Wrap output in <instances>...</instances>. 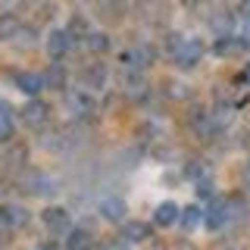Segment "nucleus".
Returning <instances> with one entry per match:
<instances>
[{
    "instance_id": "nucleus-23",
    "label": "nucleus",
    "mask_w": 250,
    "mask_h": 250,
    "mask_svg": "<svg viewBox=\"0 0 250 250\" xmlns=\"http://www.w3.org/2000/svg\"><path fill=\"white\" fill-rule=\"evenodd\" d=\"M241 19H250V0L241 3Z\"/></svg>"
},
{
    "instance_id": "nucleus-26",
    "label": "nucleus",
    "mask_w": 250,
    "mask_h": 250,
    "mask_svg": "<svg viewBox=\"0 0 250 250\" xmlns=\"http://www.w3.org/2000/svg\"><path fill=\"white\" fill-rule=\"evenodd\" d=\"M82 3H91V0H82Z\"/></svg>"
},
{
    "instance_id": "nucleus-4",
    "label": "nucleus",
    "mask_w": 250,
    "mask_h": 250,
    "mask_svg": "<svg viewBox=\"0 0 250 250\" xmlns=\"http://www.w3.org/2000/svg\"><path fill=\"white\" fill-rule=\"evenodd\" d=\"M47 53H50L53 60H62L69 53V35L66 31H50L47 35Z\"/></svg>"
},
{
    "instance_id": "nucleus-18",
    "label": "nucleus",
    "mask_w": 250,
    "mask_h": 250,
    "mask_svg": "<svg viewBox=\"0 0 250 250\" xmlns=\"http://www.w3.org/2000/svg\"><path fill=\"white\" fill-rule=\"evenodd\" d=\"M213 31H219V38H229V31H231V16H229V13H216V16H213Z\"/></svg>"
},
{
    "instance_id": "nucleus-5",
    "label": "nucleus",
    "mask_w": 250,
    "mask_h": 250,
    "mask_svg": "<svg viewBox=\"0 0 250 250\" xmlns=\"http://www.w3.org/2000/svg\"><path fill=\"white\" fill-rule=\"evenodd\" d=\"M100 216L109 219V222H122V219H125V200L104 197V200H100Z\"/></svg>"
},
{
    "instance_id": "nucleus-2",
    "label": "nucleus",
    "mask_w": 250,
    "mask_h": 250,
    "mask_svg": "<svg viewBox=\"0 0 250 250\" xmlns=\"http://www.w3.org/2000/svg\"><path fill=\"white\" fill-rule=\"evenodd\" d=\"M200 57H203V44L197 41V38H185L182 47H178V53H175V62L182 69H191Z\"/></svg>"
},
{
    "instance_id": "nucleus-8",
    "label": "nucleus",
    "mask_w": 250,
    "mask_h": 250,
    "mask_svg": "<svg viewBox=\"0 0 250 250\" xmlns=\"http://www.w3.org/2000/svg\"><path fill=\"white\" fill-rule=\"evenodd\" d=\"M82 47L88 53H94V57H100V53L109 50V38L104 35V31H88V35H84V41H82Z\"/></svg>"
},
{
    "instance_id": "nucleus-13",
    "label": "nucleus",
    "mask_w": 250,
    "mask_h": 250,
    "mask_svg": "<svg viewBox=\"0 0 250 250\" xmlns=\"http://www.w3.org/2000/svg\"><path fill=\"white\" fill-rule=\"evenodd\" d=\"M69 109L78 113V116H88L94 109V100L88 97V94H72V97H69Z\"/></svg>"
},
{
    "instance_id": "nucleus-19",
    "label": "nucleus",
    "mask_w": 250,
    "mask_h": 250,
    "mask_svg": "<svg viewBox=\"0 0 250 250\" xmlns=\"http://www.w3.org/2000/svg\"><path fill=\"white\" fill-rule=\"evenodd\" d=\"M44 84H50V88H62V84H66V72H62L60 66H53L50 72H47V78H44Z\"/></svg>"
},
{
    "instance_id": "nucleus-9",
    "label": "nucleus",
    "mask_w": 250,
    "mask_h": 250,
    "mask_svg": "<svg viewBox=\"0 0 250 250\" xmlns=\"http://www.w3.org/2000/svg\"><path fill=\"white\" fill-rule=\"evenodd\" d=\"M66 250H94V238H91V231H84V229L69 231V238H66Z\"/></svg>"
},
{
    "instance_id": "nucleus-7",
    "label": "nucleus",
    "mask_w": 250,
    "mask_h": 250,
    "mask_svg": "<svg viewBox=\"0 0 250 250\" xmlns=\"http://www.w3.org/2000/svg\"><path fill=\"white\" fill-rule=\"evenodd\" d=\"M244 41H241V38H216V44H213V53H216V57H234V53H241V50H244Z\"/></svg>"
},
{
    "instance_id": "nucleus-25",
    "label": "nucleus",
    "mask_w": 250,
    "mask_h": 250,
    "mask_svg": "<svg viewBox=\"0 0 250 250\" xmlns=\"http://www.w3.org/2000/svg\"><path fill=\"white\" fill-rule=\"evenodd\" d=\"M38 250H60V247H57V244H41Z\"/></svg>"
},
{
    "instance_id": "nucleus-16",
    "label": "nucleus",
    "mask_w": 250,
    "mask_h": 250,
    "mask_svg": "<svg viewBox=\"0 0 250 250\" xmlns=\"http://www.w3.org/2000/svg\"><path fill=\"white\" fill-rule=\"evenodd\" d=\"M13 128H16V125H13V113L0 104V141H10L13 138Z\"/></svg>"
},
{
    "instance_id": "nucleus-24",
    "label": "nucleus",
    "mask_w": 250,
    "mask_h": 250,
    "mask_svg": "<svg viewBox=\"0 0 250 250\" xmlns=\"http://www.w3.org/2000/svg\"><path fill=\"white\" fill-rule=\"evenodd\" d=\"M241 82H244V84H250V62L244 66V72H241Z\"/></svg>"
},
{
    "instance_id": "nucleus-12",
    "label": "nucleus",
    "mask_w": 250,
    "mask_h": 250,
    "mask_svg": "<svg viewBox=\"0 0 250 250\" xmlns=\"http://www.w3.org/2000/svg\"><path fill=\"white\" fill-rule=\"evenodd\" d=\"M19 19H16V16L13 13H3V16H0V38H3V41H10V38H16V35H19Z\"/></svg>"
},
{
    "instance_id": "nucleus-21",
    "label": "nucleus",
    "mask_w": 250,
    "mask_h": 250,
    "mask_svg": "<svg viewBox=\"0 0 250 250\" xmlns=\"http://www.w3.org/2000/svg\"><path fill=\"white\" fill-rule=\"evenodd\" d=\"M238 25H241V41H244V44H250V19H241Z\"/></svg>"
},
{
    "instance_id": "nucleus-6",
    "label": "nucleus",
    "mask_w": 250,
    "mask_h": 250,
    "mask_svg": "<svg viewBox=\"0 0 250 250\" xmlns=\"http://www.w3.org/2000/svg\"><path fill=\"white\" fill-rule=\"evenodd\" d=\"M178 219H182V213H178L175 203H160L153 213V225H160V229H169V225H175Z\"/></svg>"
},
{
    "instance_id": "nucleus-22",
    "label": "nucleus",
    "mask_w": 250,
    "mask_h": 250,
    "mask_svg": "<svg viewBox=\"0 0 250 250\" xmlns=\"http://www.w3.org/2000/svg\"><path fill=\"white\" fill-rule=\"evenodd\" d=\"M241 182H244V185L250 188V160L244 163V169H241Z\"/></svg>"
},
{
    "instance_id": "nucleus-14",
    "label": "nucleus",
    "mask_w": 250,
    "mask_h": 250,
    "mask_svg": "<svg viewBox=\"0 0 250 250\" xmlns=\"http://www.w3.org/2000/svg\"><path fill=\"white\" fill-rule=\"evenodd\" d=\"M122 234L128 241H144L147 234H150V225H144V222H125L122 225Z\"/></svg>"
},
{
    "instance_id": "nucleus-20",
    "label": "nucleus",
    "mask_w": 250,
    "mask_h": 250,
    "mask_svg": "<svg viewBox=\"0 0 250 250\" xmlns=\"http://www.w3.org/2000/svg\"><path fill=\"white\" fill-rule=\"evenodd\" d=\"M10 216H6V209H0V238H6V231H10Z\"/></svg>"
},
{
    "instance_id": "nucleus-11",
    "label": "nucleus",
    "mask_w": 250,
    "mask_h": 250,
    "mask_svg": "<svg viewBox=\"0 0 250 250\" xmlns=\"http://www.w3.org/2000/svg\"><path fill=\"white\" fill-rule=\"evenodd\" d=\"M203 219H207V213H203L200 207H188L178 222H182V229H185V231H194V229H200V225H203Z\"/></svg>"
},
{
    "instance_id": "nucleus-10",
    "label": "nucleus",
    "mask_w": 250,
    "mask_h": 250,
    "mask_svg": "<svg viewBox=\"0 0 250 250\" xmlns=\"http://www.w3.org/2000/svg\"><path fill=\"white\" fill-rule=\"evenodd\" d=\"M16 84H19V91H25V94H31V97H35V94L44 88V78L38 75V72H19Z\"/></svg>"
},
{
    "instance_id": "nucleus-3",
    "label": "nucleus",
    "mask_w": 250,
    "mask_h": 250,
    "mask_svg": "<svg viewBox=\"0 0 250 250\" xmlns=\"http://www.w3.org/2000/svg\"><path fill=\"white\" fill-rule=\"evenodd\" d=\"M41 222L47 225L50 231H66L69 229V213L62 207H47L41 213Z\"/></svg>"
},
{
    "instance_id": "nucleus-15",
    "label": "nucleus",
    "mask_w": 250,
    "mask_h": 250,
    "mask_svg": "<svg viewBox=\"0 0 250 250\" xmlns=\"http://www.w3.org/2000/svg\"><path fill=\"white\" fill-rule=\"evenodd\" d=\"M84 82H88L91 88H104L106 84V69L104 66H88L84 69Z\"/></svg>"
},
{
    "instance_id": "nucleus-1",
    "label": "nucleus",
    "mask_w": 250,
    "mask_h": 250,
    "mask_svg": "<svg viewBox=\"0 0 250 250\" xmlns=\"http://www.w3.org/2000/svg\"><path fill=\"white\" fill-rule=\"evenodd\" d=\"M47 116H50V106L44 100H25V106H22V122L28 128H41L47 122Z\"/></svg>"
},
{
    "instance_id": "nucleus-17",
    "label": "nucleus",
    "mask_w": 250,
    "mask_h": 250,
    "mask_svg": "<svg viewBox=\"0 0 250 250\" xmlns=\"http://www.w3.org/2000/svg\"><path fill=\"white\" fill-rule=\"evenodd\" d=\"M6 216H10V225L13 229H25L28 225V209H22V207H6Z\"/></svg>"
}]
</instances>
